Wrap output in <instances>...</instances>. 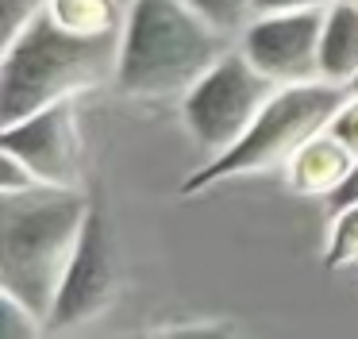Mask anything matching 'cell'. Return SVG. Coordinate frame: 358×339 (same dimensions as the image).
<instances>
[{
  "label": "cell",
  "instance_id": "9",
  "mask_svg": "<svg viewBox=\"0 0 358 339\" xmlns=\"http://www.w3.org/2000/svg\"><path fill=\"white\" fill-rule=\"evenodd\" d=\"M355 162L358 158L331 135V131H320V135H312L308 143L285 162L289 189L301 193V197H331V193L339 189V181L350 174Z\"/></svg>",
  "mask_w": 358,
  "mask_h": 339
},
{
  "label": "cell",
  "instance_id": "4",
  "mask_svg": "<svg viewBox=\"0 0 358 339\" xmlns=\"http://www.w3.org/2000/svg\"><path fill=\"white\" fill-rule=\"evenodd\" d=\"M347 85L335 81H301V85H278L266 108L255 116L243 139L235 146H227L224 154H212L201 170L181 181V193L193 197L204 193L220 181H235V177L250 174H270V170L285 166L312 135L327 131V123L335 120L339 104L347 100Z\"/></svg>",
  "mask_w": 358,
  "mask_h": 339
},
{
  "label": "cell",
  "instance_id": "16",
  "mask_svg": "<svg viewBox=\"0 0 358 339\" xmlns=\"http://www.w3.org/2000/svg\"><path fill=\"white\" fill-rule=\"evenodd\" d=\"M327 131L358 158V92H347V100L339 104V112H335L331 123H327Z\"/></svg>",
  "mask_w": 358,
  "mask_h": 339
},
{
  "label": "cell",
  "instance_id": "3",
  "mask_svg": "<svg viewBox=\"0 0 358 339\" xmlns=\"http://www.w3.org/2000/svg\"><path fill=\"white\" fill-rule=\"evenodd\" d=\"M227 50L231 35L216 31L185 0H131L116 85L135 100L185 97Z\"/></svg>",
  "mask_w": 358,
  "mask_h": 339
},
{
  "label": "cell",
  "instance_id": "13",
  "mask_svg": "<svg viewBox=\"0 0 358 339\" xmlns=\"http://www.w3.org/2000/svg\"><path fill=\"white\" fill-rule=\"evenodd\" d=\"M185 4L193 8L196 15H204L216 31H224V35H231V39H239L243 31H247V23L258 15L255 0H185Z\"/></svg>",
  "mask_w": 358,
  "mask_h": 339
},
{
  "label": "cell",
  "instance_id": "5",
  "mask_svg": "<svg viewBox=\"0 0 358 339\" xmlns=\"http://www.w3.org/2000/svg\"><path fill=\"white\" fill-rule=\"evenodd\" d=\"M278 92V85L250 66V58L231 46L193 89L181 97V120L196 146L208 154H224L243 139V131L255 123L266 100Z\"/></svg>",
  "mask_w": 358,
  "mask_h": 339
},
{
  "label": "cell",
  "instance_id": "6",
  "mask_svg": "<svg viewBox=\"0 0 358 339\" xmlns=\"http://www.w3.org/2000/svg\"><path fill=\"white\" fill-rule=\"evenodd\" d=\"M324 12L255 15L235 46L273 85L320 81V31H324Z\"/></svg>",
  "mask_w": 358,
  "mask_h": 339
},
{
  "label": "cell",
  "instance_id": "20",
  "mask_svg": "<svg viewBox=\"0 0 358 339\" xmlns=\"http://www.w3.org/2000/svg\"><path fill=\"white\" fill-rule=\"evenodd\" d=\"M347 89H350V92H358V74H355V81H350V85H347Z\"/></svg>",
  "mask_w": 358,
  "mask_h": 339
},
{
  "label": "cell",
  "instance_id": "19",
  "mask_svg": "<svg viewBox=\"0 0 358 339\" xmlns=\"http://www.w3.org/2000/svg\"><path fill=\"white\" fill-rule=\"evenodd\" d=\"M358 205V162L350 166V174L339 181V189L327 197V212H343V208H355Z\"/></svg>",
  "mask_w": 358,
  "mask_h": 339
},
{
  "label": "cell",
  "instance_id": "2",
  "mask_svg": "<svg viewBox=\"0 0 358 339\" xmlns=\"http://www.w3.org/2000/svg\"><path fill=\"white\" fill-rule=\"evenodd\" d=\"M124 35H73L58 27L50 12L12 43H4L0 62V123H16L50 104L73 100L116 81Z\"/></svg>",
  "mask_w": 358,
  "mask_h": 339
},
{
  "label": "cell",
  "instance_id": "15",
  "mask_svg": "<svg viewBox=\"0 0 358 339\" xmlns=\"http://www.w3.org/2000/svg\"><path fill=\"white\" fill-rule=\"evenodd\" d=\"M43 8H47V0H0V15H4V43H12L20 31L31 27V23L43 15Z\"/></svg>",
  "mask_w": 358,
  "mask_h": 339
},
{
  "label": "cell",
  "instance_id": "10",
  "mask_svg": "<svg viewBox=\"0 0 358 339\" xmlns=\"http://www.w3.org/2000/svg\"><path fill=\"white\" fill-rule=\"evenodd\" d=\"M358 74V0H339L324 12L320 31V77L350 85Z\"/></svg>",
  "mask_w": 358,
  "mask_h": 339
},
{
  "label": "cell",
  "instance_id": "14",
  "mask_svg": "<svg viewBox=\"0 0 358 339\" xmlns=\"http://www.w3.org/2000/svg\"><path fill=\"white\" fill-rule=\"evenodd\" d=\"M47 328L43 316H35L24 300H16L12 293H0V339H31Z\"/></svg>",
  "mask_w": 358,
  "mask_h": 339
},
{
  "label": "cell",
  "instance_id": "12",
  "mask_svg": "<svg viewBox=\"0 0 358 339\" xmlns=\"http://www.w3.org/2000/svg\"><path fill=\"white\" fill-rule=\"evenodd\" d=\"M324 266L327 270L358 266V205L343 208V212H331L327 243H324Z\"/></svg>",
  "mask_w": 358,
  "mask_h": 339
},
{
  "label": "cell",
  "instance_id": "7",
  "mask_svg": "<svg viewBox=\"0 0 358 339\" xmlns=\"http://www.w3.org/2000/svg\"><path fill=\"white\" fill-rule=\"evenodd\" d=\"M0 151L16 154L43 185H62L78 189L81 174V131L73 100L50 104L35 116H24L16 123H4L0 131Z\"/></svg>",
  "mask_w": 358,
  "mask_h": 339
},
{
  "label": "cell",
  "instance_id": "11",
  "mask_svg": "<svg viewBox=\"0 0 358 339\" xmlns=\"http://www.w3.org/2000/svg\"><path fill=\"white\" fill-rule=\"evenodd\" d=\"M131 0H47V12L58 27L73 35H124Z\"/></svg>",
  "mask_w": 358,
  "mask_h": 339
},
{
  "label": "cell",
  "instance_id": "18",
  "mask_svg": "<svg viewBox=\"0 0 358 339\" xmlns=\"http://www.w3.org/2000/svg\"><path fill=\"white\" fill-rule=\"evenodd\" d=\"M339 4V0H255L258 15H273V12H324V8Z\"/></svg>",
  "mask_w": 358,
  "mask_h": 339
},
{
  "label": "cell",
  "instance_id": "1",
  "mask_svg": "<svg viewBox=\"0 0 358 339\" xmlns=\"http://www.w3.org/2000/svg\"><path fill=\"white\" fill-rule=\"evenodd\" d=\"M89 212L93 205L62 185L0 193V293H12L50 324Z\"/></svg>",
  "mask_w": 358,
  "mask_h": 339
},
{
  "label": "cell",
  "instance_id": "8",
  "mask_svg": "<svg viewBox=\"0 0 358 339\" xmlns=\"http://www.w3.org/2000/svg\"><path fill=\"white\" fill-rule=\"evenodd\" d=\"M116 254H112V239L104 228L101 212H89L85 231H81V243L73 251V262L62 277V289H58L55 312H50L47 328H81V324H93L96 316H104V308L116 300Z\"/></svg>",
  "mask_w": 358,
  "mask_h": 339
},
{
  "label": "cell",
  "instance_id": "17",
  "mask_svg": "<svg viewBox=\"0 0 358 339\" xmlns=\"http://www.w3.org/2000/svg\"><path fill=\"white\" fill-rule=\"evenodd\" d=\"M35 185H43V181L16 158V154L0 151V193H24V189H35Z\"/></svg>",
  "mask_w": 358,
  "mask_h": 339
}]
</instances>
